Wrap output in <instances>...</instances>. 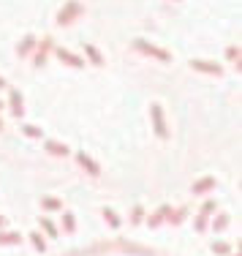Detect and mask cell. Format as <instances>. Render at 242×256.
I'll use <instances>...</instances> for the list:
<instances>
[{
	"instance_id": "cell-6",
	"label": "cell",
	"mask_w": 242,
	"mask_h": 256,
	"mask_svg": "<svg viewBox=\"0 0 242 256\" xmlns=\"http://www.w3.org/2000/svg\"><path fill=\"white\" fill-rule=\"evenodd\" d=\"M191 68L199 71V74H207V76H221L223 74V68L218 63H213V60H199V58L191 60Z\"/></svg>"
},
{
	"instance_id": "cell-17",
	"label": "cell",
	"mask_w": 242,
	"mask_h": 256,
	"mask_svg": "<svg viewBox=\"0 0 242 256\" xmlns=\"http://www.w3.org/2000/svg\"><path fill=\"white\" fill-rule=\"evenodd\" d=\"M226 60H229V63H234V68L240 71V44L226 46Z\"/></svg>"
},
{
	"instance_id": "cell-12",
	"label": "cell",
	"mask_w": 242,
	"mask_h": 256,
	"mask_svg": "<svg viewBox=\"0 0 242 256\" xmlns=\"http://www.w3.org/2000/svg\"><path fill=\"white\" fill-rule=\"evenodd\" d=\"M35 50V36L33 33H27L25 38L19 41V44H16V54H19V58H25V54H30Z\"/></svg>"
},
{
	"instance_id": "cell-32",
	"label": "cell",
	"mask_w": 242,
	"mask_h": 256,
	"mask_svg": "<svg viewBox=\"0 0 242 256\" xmlns=\"http://www.w3.org/2000/svg\"><path fill=\"white\" fill-rule=\"evenodd\" d=\"M0 109H3V104H0Z\"/></svg>"
},
{
	"instance_id": "cell-18",
	"label": "cell",
	"mask_w": 242,
	"mask_h": 256,
	"mask_svg": "<svg viewBox=\"0 0 242 256\" xmlns=\"http://www.w3.org/2000/svg\"><path fill=\"white\" fill-rule=\"evenodd\" d=\"M185 216H188V210H185V207H180V210H174V212H169V218L166 221L172 224V226H180V224L185 221Z\"/></svg>"
},
{
	"instance_id": "cell-27",
	"label": "cell",
	"mask_w": 242,
	"mask_h": 256,
	"mask_svg": "<svg viewBox=\"0 0 242 256\" xmlns=\"http://www.w3.org/2000/svg\"><path fill=\"white\" fill-rule=\"evenodd\" d=\"M215 207H218V204H215V199H207V202L202 204V210H199V212H202V216H207V218H210V216H213V212H215Z\"/></svg>"
},
{
	"instance_id": "cell-15",
	"label": "cell",
	"mask_w": 242,
	"mask_h": 256,
	"mask_svg": "<svg viewBox=\"0 0 242 256\" xmlns=\"http://www.w3.org/2000/svg\"><path fill=\"white\" fill-rule=\"evenodd\" d=\"M19 232H0V246H19Z\"/></svg>"
},
{
	"instance_id": "cell-4",
	"label": "cell",
	"mask_w": 242,
	"mask_h": 256,
	"mask_svg": "<svg viewBox=\"0 0 242 256\" xmlns=\"http://www.w3.org/2000/svg\"><path fill=\"white\" fill-rule=\"evenodd\" d=\"M8 112L14 114L16 120L25 118V98H22V93H19L16 88H11V90H8Z\"/></svg>"
},
{
	"instance_id": "cell-7",
	"label": "cell",
	"mask_w": 242,
	"mask_h": 256,
	"mask_svg": "<svg viewBox=\"0 0 242 256\" xmlns=\"http://www.w3.org/2000/svg\"><path fill=\"white\" fill-rule=\"evenodd\" d=\"M38 50H35V58H33V66H46V58H49V52L54 50V44H52V38H44L41 44H35Z\"/></svg>"
},
{
	"instance_id": "cell-33",
	"label": "cell",
	"mask_w": 242,
	"mask_h": 256,
	"mask_svg": "<svg viewBox=\"0 0 242 256\" xmlns=\"http://www.w3.org/2000/svg\"><path fill=\"white\" fill-rule=\"evenodd\" d=\"M174 3H180V0H174Z\"/></svg>"
},
{
	"instance_id": "cell-31",
	"label": "cell",
	"mask_w": 242,
	"mask_h": 256,
	"mask_svg": "<svg viewBox=\"0 0 242 256\" xmlns=\"http://www.w3.org/2000/svg\"><path fill=\"white\" fill-rule=\"evenodd\" d=\"M232 256H240V251H237V254H232Z\"/></svg>"
},
{
	"instance_id": "cell-10",
	"label": "cell",
	"mask_w": 242,
	"mask_h": 256,
	"mask_svg": "<svg viewBox=\"0 0 242 256\" xmlns=\"http://www.w3.org/2000/svg\"><path fill=\"white\" fill-rule=\"evenodd\" d=\"M169 212H172V204H161L158 210H155L153 216L147 218V226H150V229L161 226V224H163V221H166V218H169Z\"/></svg>"
},
{
	"instance_id": "cell-8",
	"label": "cell",
	"mask_w": 242,
	"mask_h": 256,
	"mask_svg": "<svg viewBox=\"0 0 242 256\" xmlns=\"http://www.w3.org/2000/svg\"><path fill=\"white\" fill-rule=\"evenodd\" d=\"M76 164H79V166L90 174V178H98V174H101V166H98V164H95L87 153H76Z\"/></svg>"
},
{
	"instance_id": "cell-23",
	"label": "cell",
	"mask_w": 242,
	"mask_h": 256,
	"mask_svg": "<svg viewBox=\"0 0 242 256\" xmlns=\"http://www.w3.org/2000/svg\"><path fill=\"white\" fill-rule=\"evenodd\" d=\"M41 229H44L46 237H57V226H54L49 218H41Z\"/></svg>"
},
{
	"instance_id": "cell-24",
	"label": "cell",
	"mask_w": 242,
	"mask_h": 256,
	"mask_svg": "<svg viewBox=\"0 0 242 256\" xmlns=\"http://www.w3.org/2000/svg\"><path fill=\"white\" fill-rule=\"evenodd\" d=\"M142 221H144V207H142V204H136L134 210H131V224H134V226H139Z\"/></svg>"
},
{
	"instance_id": "cell-20",
	"label": "cell",
	"mask_w": 242,
	"mask_h": 256,
	"mask_svg": "<svg viewBox=\"0 0 242 256\" xmlns=\"http://www.w3.org/2000/svg\"><path fill=\"white\" fill-rule=\"evenodd\" d=\"M104 218H106V224L112 229H120V216L112 210V207H104Z\"/></svg>"
},
{
	"instance_id": "cell-26",
	"label": "cell",
	"mask_w": 242,
	"mask_h": 256,
	"mask_svg": "<svg viewBox=\"0 0 242 256\" xmlns=\"http://www.w3.org/2000/svg\"><path fill=\"white\" fill-rule=\"evenodd\" d=\"M207 226H210V218L199 212V216H196V221H193V229H196V232H207Z\"/></svg>"
},
{
	"instance_id": "cell-30",
	"label": "cell",
	"mask_w": 242,
	"mask_h": 256,
	"mask_svg": "<svg viewBox=\"0 0 242 256\" xmlns=\"http://www.w3.org/2000/svg\"><path fill=\"white\" fill-rule=\"evenodd\" d=\"M0 131H3V120H0Z\"/></svg>"
},
{
	"instance_id": "cell-19",
	"label": "cell",
	"mask_w": 242,
	"mask_h": 256,
	"mask_svg": "<svg viewBox=\"0 0 242 256\" xmlns=\"http://www.w3.org/2000/svg\"><path fill=\"white\" fill-rule=\"evenodd\" d=\"M210 226H213V232H223L229 226V216L226 212H218V216L213 218V224H210Z\"/></svg>"
},
{
	"instance_id": "cell-14",
	"label": "cell",
	"mask_w": 242,
	"mask_h": 256,
	"mask_svg": "<svg viewBox=\"0 0 242 256\" xmlns=\"http://www.w3.org/2000/svg\"><path fill=\"white\" fill-rule=\"evenodd\" d=\"M41 207L46 212H57V210H63V202L57 196H41Z\"/></svg>"
},
{
	"instance_id": "cell-28",
	"label": "cell",
	"mask_w": 242,
	"mask_h": 256,
	"mask_svg": "<svg viewBox=\"0 0 242 256\" xmlns=\"http://www.w3.org/2000/svg\"><path fill=\"white\" fill-rule=\"evenodd\" d=\"M3 226H5V218H3V216H0V229H3Z\"/></svg>"
},
{
	"instance_id": "cell-2",
	"label": "cell",
	"mask_w": 242,
	"mask_h": 256,
	"mask_svg": "<svg viewBox=\"0 0 242 256\" xmlns=\"http://www.w3.org/2000/svg\"><path fill=\"white\" fill-rule=\"evenodd\" d=\"M84 14V6L79 3V0H68V3L60 8V14H57V25H71L74 20H79V16Z\"/></svg>"
},
{
	"instance_id": "cell-9",
	"label": "cell",
	"mask_w": 242,
	"mask_h": 256,
	"mask_svg": "<svg viewBox=\"0 0 242 256\" xmlns=\"http://www.w3.org/2000/svg\"><path fill=\"white\" fill-rule=\"evenodd\" d=\"M44 150H46L49 156H54V158H65V156L71 153V150H68V144L57 142V139H46V142H44Z\"/></svg>"
},
{
	"instance_id": "cell-29",
	"label": "cell",
	"mask_w": 242,
	"mask_h": 256,
	"mask_svg": "<svg viewBox=\"0 0 242 256\" xmlns=\"http://www.w3.org/2000/svg\"><path fill=\"white\" fill-rule=\"evenodd\" d=\"M0 88H5V79L3 76H0Z\"/></svg>"
},
{
	"instance_id": "cell-22",
	"label": "cell",
	"mask_w": 242,
	"mask_h": 256,
	"mask_svg": "<svg viewBox=\"0 0 242 256\" xmlns=\"http://www.w3.org/2000/svg\"><path fill=\"white\" fill-rule=\"evenodd\" d=\"M63 229L68 232V234H74V232H76V218L71 216V212H63Z\"/></svg>"
},
{
	"instance_id": "cell-25",
	"label": "cell",
	"mask_w": 242,
	"mask_h": 256,
	"mask_svg": "<svg viewBox=\"0 0 242 256\" xmlns=\"http://www.w3.org/2000/svg\"><path fill=\"white\" fill-rule=\"evenodd\" d=\"M22 134H25L27 139H41V134H44V131H41L38 126H22Z\"/></svg>"
},
{
	"instance_id": "cell-21",
	"label": "cell",
	"mask_w": 242,
	"mask_h": 256,
	"mask_svg": "<svg viewBox=\"0 0 242 256\" xmlns=\"http://www.w3.org/2000/svg\"><path fill=\"white\" fill-rule=\"evenodd\" d=\"M213 254H218V256H229L232 254V246H229V242H223V240H218V242H213Z\"/></svg>"
},
{
	"instance_id": "cell-5",
	"label": "cell",
	"mask_w": 242,
	"mask_h": 256,
	"mask_svg": "<svg viewBox=\"0 0 242 256\" xmlns=\"http://www.w3.org/2000/svg\"><path fill=\"white\" fill-rule=\"evenodd\" d=\"M54 54H57L60 63L71 66V68H84V66H87L82 54H76V52H71V50H63V46H57V50H54Z\"/></svg>"
},
{
	"instance_id": "cell-11",
	"label": "cell",
	"mask_w": 242,
	"mask_h": 256,
	"mask_svg": "<svg viewBox=\"0 0 242 256\" xmlns=\"http://www.w3.org/2000/svg\"><path fill=\"white\" fill-rule=\"evenodd\" d=\"M213 188H215V178H213V174H207V178L193 182V196H204V194H210Z\"/></svg>"
},
{
	"instance_id": "cell-1",
	"label": "cell",
	"mask_w": 242,
	"mask_h": 256,
	"mask_svg": "<svg viewBox=\"0 0 242 256\" xmlns=\"http://www.w3.org/2000/svg\"><path fill=\"white\" fill-rule=\"evenodd\" d=\"M134 50L142 52V54H147V58L161 60V63H172V54H169L166 50H161V46L150 44V41H144V38H136V41H134Z\"/></svg>"
},
{
	"instance_id": "cell-13",
	"label": "cell",
	"mask_w": 242,
	"mask_h": 256,
	"mask_svg": "<svg viewBox=\"0 0 242 256\" xmlns=\"http://www.w3.org/2000/svg\"><path fill=\"white\" fill-rule=\"evenodd\" d=\"M84 54H87L90 66H95V68H101V66H104V54H101L98 50H95L93 44H84Z\"/></svg>"
},
{
	"instance_id": "cell-3",
	"label": "cell",
	"mask_w": 242,
	"mask_h": 256,
	"mask_svg": "<svg viewBox=\"0 0 242 256\" xmlns=\"http://www.w3.org/2000/svg\"><path fill=\"white\" fill-rule=\"evenodd\" d=\"M150 123H153V131L158 139H166L169 136V126H166V118H163V106L161 104H150Z\"/></svg>"
},
{
	"instance_id": "cell-16",
	"label": "cell",
	"mask_w": 242,
	"mask_h": 256,
	"mask_svg": "<svg viewBox=\"0 0 242 256\" xmlns=\"http://www.w3.org/2000/svg\"><path fill=\"white\" fill-rule=\"evenodd\" d=\"M30 242H33V248L38 254L46 251V240H44V234H41V232H30Z\"/></svg>"
}]
</instances>
